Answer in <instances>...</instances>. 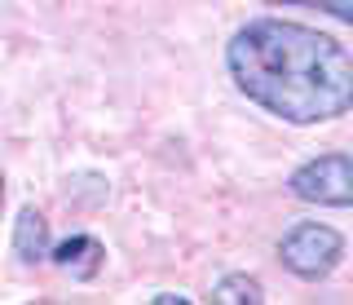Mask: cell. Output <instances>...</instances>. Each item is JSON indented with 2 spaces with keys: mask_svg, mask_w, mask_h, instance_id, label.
Here are the masks:
<instances>
[{
  "mask_svg": "<svg viewBox=\"0 0 353 305\" xmlns=\"http://www.w3.org/2000/svg\"><path fill=\"white\" fill-rule=\"evenodd\" d=\"M239 93L296 128L340 119L353 106V58L318 27L256 18L225 49Z\"/></svg>",
  "mask_w": 353,
  "mask_h": 305,
  "instance_id": "1",
  "label": "cell"
},
{
  "mask_svg": "<svg viewBox=\"0 0 353 305\" xmlns=\"http://www.w3.org/2000/svg\"><path fill=\"white\" fill-rule=\"evenodd\" d=\"M340 257H345V239H340V230H331V226H323V222L292 226V230L283 235V244H279V261L305 283L327 279Z\"/></svg>",
  "mask_w": 353,
  "mask_h": 305,
  "instance_id": "2",
  "label": "cell"
},
{
  "mask_svg": "<svg viewBox=\"0 0 353 305\" xmlns=\"http://www.w3.org/2000/svg\"><path fill=\"white\" fill-rule=\"evenodd\" d=\"M287 190L305 204H327V208H353V155H318L301 164L287 181Z\"/></svg>",
  "mask_w": 353,
  "mask_h": 305,
  "instance_id": "3",
  "label": "cell"
},
{
  "mask_svg": "<svg viewBox=\"0 0 353 305\" xmlns=\"http://www.w3.org/2000/svg\"><path fill=\"white\" fill-rule=\"evenodd\" d=\"M44 253H49V222H44L40 208L27 204L18 213V226H14V257L22 266H36V261H44Z\"/></svg>",
  "mask_w": 353,
  "mask_h": 305,
  "instance_id": "4",
  "label": "cell"
},
{
  "mask_svg": "<svg viewBox=\"0 0 353 305\" xmlns=\"http://www.w3.org/2000/svg\"><path fill=\"white\" fill-rule=\"evenodd\" d=\"M53 261H58L66 275H75V279H93L97 266L106 261V253H102V244H97L93 235H71L66 244L53 248Z\"/></svg>",
  "mask_w": 353,
  "mask_h": 305,
  "instance_id": "5",
  "label": "cell"
},
{
  "mask_svg": "<svg viewBox=\"0 0 353 305\" xmlns=\"http://www.w3.org/2000/svg\"><path fill=\"white\" fill-rule=\"evenodd\" d=\"M212 301L216 305H261L265 301V288L252 275H225L212 288Z\"/></svg>",
  "mask_w": 353,
  "mask_h": 305,
  "instance_id": "6",
  "label": "cell"
},
{
  "mask_svg": "<svg viewBox=\"0 0 353 305\" xmlns=\"http://www.w3.org/2000/svg\"><path fill=\"white\" fill-rule=\"evenodd\" d=\"M301 5H318L323 14H331V18H340V23L353 27V0H301Z\"/></svg>",
  "mask_w": 353,
  "mask_h": 305,
  "instance_id": "7",
  "label": "cell"
},
{
  "mask_svg": "<svg viewBox=\"0 0 353 305\" xmlns=\"http://www.w3.org/2000/svg\"><path fill=\"white\" fill-rule=\"evenodd\" d=\"M181 305V301H190V297H181V292H159V297H154V305Z\"/></svg>",
  "mask_w": 353,
  "mask_h": 305,
  "instance_id": "8",
  "label": "cell"
},
{
  "mask_svg": "<svg viewBox=\"0 0 353 305\" xmlns=\"http://www.w3.org/2000/svg\"><path fill=\"white\" fill-rule=\"evenodd\" d=\"M0 208H5V173H0Z\"/></svg>",
  "mask_w": 353,
  "mask_h": 305,
  "instance_id": "9",
  "label": "cell"
}]
</instances>
